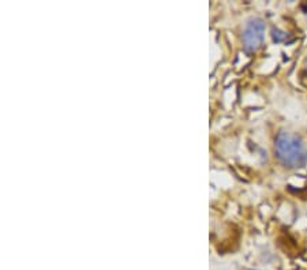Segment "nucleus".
<instances>
[{"mask_svg": "<svg viewBox=\"0 0 307 270\" xmlns=\"http://www.w3.org/2000/svg\"><path fill=\"white\" fill-rule=\"evenodd\" d=\"M277 160L288 168H299L307 164V145L299 135L289 131H280L275 139Z\"/></svg>", "mask_w": 307, "mask_h": 270, "instance_id": "f257e3e1", "label": "nucleus"}, {"mask_svg": "<svg viewBox=\"0 0 307 270\" xmlns=\"http://www.w3.org/2000/svg\"><path fill=\"white\" fill-rule=\"evenodd\" d=\"M273 40H275L276 42H281L283 40H284L285 37V33L284 32H280L279 29H273Z\"/></svg>", "mask_w": 307, "mask_h": 270, "instance_id": "7ed1b4c3", "label": "nucleus"}, {"mask_svg": "<svg viewBox=\"0 0 307 270\" xmlns=\"http://www.w3.org/2000/svg\"><path fill=\"white\" fill-rule=\"evenodd\" d=\"M306 73H307V62H306Z\"/></svg>", "mask_w": 307, "mask_h": 270, "instance_id": "20e7f679", "label": "nucleus"}, {"mask_svg": "<svg viewBox=\"0 0 307 270\" xmlns=\"http://www.w3.org/2000/svg\"><path fill=\"white\" fill-rule=\"evenodd\" d=\"M266 25L261 18H251L247 21L242 33L243 48L246 52H255L260 49L265 40Z\"/></svg>", "mask_w": 307, "mask_h": 270, "instance_id": "f03ea898", "label": "nucleus"}]
</instances>
